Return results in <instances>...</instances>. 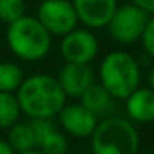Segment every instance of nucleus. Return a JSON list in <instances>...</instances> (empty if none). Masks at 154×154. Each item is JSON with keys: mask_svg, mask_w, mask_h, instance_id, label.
Wrapping results in <instances>:
<instances>
[{"mask_svg": "<svg viewBox=\"0 0 154 154\" xmlns=\"http://www.w3.org/2000/svg\"><path fill=\"white\" fill-rule=\"evenodd\" d=\"M147 20H149V14H146L137 5L128 4L116 8L106 27L113 40L123 45H131L141 40Z\"/></svg>", "mask_w": 154, "mask_h": 154, "instance_id": "nucleus-5", "label": "nucleus"}, {"mask_svg": "<svg viewBox=\"0 0 154 154\" xmlns=\"http://www.w3.org/2000/svg\"><path fill=\"white\" fill-rule=\"evenodd\" d=\"M141 42H143L144 50L154 58V17H149V20H147V25H146V28H144Z\"/></svg>", "mask_w": 154, "mask_h": 154, "instance_id": "nucleus-18", "label": "nucleus"}, {"mask_svg": "<svg viewBox=\"0 0 154 154\" xmlns=\"http://www.w3.org/2000/svg\"><path fill=\"white\" fill-rule=\"evenodd\" d=\"M81 104L86 109H90L94 116H104V114L111 113L113 109V100L109 93L106 91V88L103 85L93 83L83 94H81Z\"/></svg>", "mask_w": 154, "mask_h": 154, "instance_id": "nucleus-13", "label": "nucleus"}, {"mask_svg": "<svg viewBox=\"0 0 154 154\" xmlns=\"http://www.w3.org/2000/svg\"><path fill=\"white\" fill-rule=\"evenodd\" d=\"M128 116L136 123H152L154 121V90L137 86L126 98Z\"/></svg>", "mask_w": 154, "mask_h": 154, "instance_id": "nucleus-12", "label": "nucleus"}, {"mask_svg": "<svg viewBox=\"0 0 154 154\" xmlns=\"http://www.w3.org/2000/svg\"><path fill=\"white\" fill-rule=\"evenodd\" d=\"M30 124L35 133L37 149L43 151L45 154H66L68 141L65 134L47 118H33Z\"/></svg>", "mask_w": 154, "mask_h": 154, "instance_id": "nucleus-11", "label": "nucleus"}, {"mask_svg": "<svg viewBox=\"0 0 154 154\" xmlns=\"http://www.w3.org/2000/svg\"><path fill=\"white\" fill-rule=\"evenodd\" d=\"M22 81H23V71L18 65L10 61L0 63V91L17 93Z\"/></svg>", "mask_w": 154, "mask_h": 154, "instance_id": "nucleus-16", "label": "nucleus"}, {"mask_svg": "<svg viewBox=\"0 0 154 154\" xmlns=\"http://www.w3.org/2000/svg\"><path fill=\"white\" fill-rule=\"evenodd\" d=\"M98 40L90 30H75L63 35L60 53L68 63H91L98 55Z\"/></svg>", "mask_w": 154, "mask_h": 154, "instance_id": "nucleus-7", "label": "nucleus"}, {"mask_svg": "<svg viewBox=\"0 0 154 154\" xmlns=\"http://www.w3.org/2000/svg\"><path fill=\"white\" fill-rule=\"evenodd\" d=\"M78 20L88 28H103L118 8V0H73Z\"/></svg>", "mask_w": 154, "mask_h": 154, "instance_id": "nucleus-9", "label": "nucleus"}, {"mask_svg": "<svg viewBox=\"0 0 154 154\" xmlns=\"http://www.w3.org/2000/svg\"><path fill=\"white\" fill-rule=\"evenodd\" d=\"M60 124L75 137H90L98 124V118L83 104H65L58 113Z\"/></svg>", "mask_w": 154, "mask_h": 154, "instance_id": "nucleus-8", "label": "nucleus"}, {"mask_svg": "<svg viewBox=\"0 0 154 154\" xmlns=\"http://www.w3.org/2000/svg\"><path fill=\"white\" fill-rule=\"evenodd\" d=\"M100 81L113 98L126 100L141 81L137 61L126 51H111L100 65Z\"/></svg>", "mask_w": 154, "mask_h": 154, "instance_id": "nucleus-3", "label": "nucleus"}, {"mask_svg": "<svg viewBox=\"0 0 154 154\" xmlns=\"http://www.w3.org/2000/svg\"><path fill=\"white\" fill-rule=\"evenodd\" d=\"M38 20L50 35L63 37L78 27V15L73 2L68 0H43L38 7Z\"/></svg>", "mask_w": 154, "mask_h": 154, "instance_id": "nucleus-6", "label": "nucleus"}, {"mask_svg": "<svg viewBox=\"0 0 154 154\" xmlns=\"http://www.w3.org/2000/svg\"><path fill=\"white\" fill-rule=\"evenodd\" d=\"M90 137L93 154H137L139 151L136 128L121 118H104Z\"/></svg>", "mask_w": 154, "mask_h": 154, "instance_id": "nucleus-4", "label": "nucleus"}, {"mask_svg": "<svg viewBox=\"0 0 154 154\" xmlns=\"http://www.w3.org/2000/svg\"><path fill=\"white\" fill-rule=\"evenodd\" d=\"M25 2L23 0H0V20L5 23L18 20L25 15Z\"/></svg>", "mask_w": 154, "mask_h": 154, "instance_id": "nucleus-17", "label": "nucleus"}, {"mask_svg": "<svg viewBox=\"0 0 154 154\" xmlns=\"http://www.w3.org/2000/svg\"><path fill=\"white\" fill-rule=\"evenodd\" d=\"M133 4L137 5L139 8H143L146 14L154 15V0H133Z\"/></svg>", "mask_w": 154, "mask_h": 154, "instance_id": "nucleus-19", "label": "nucleus"}, {"mask_svg": "<svg viewBox=\"0 0 154 154\" xmlns=\"http://www.w3.org/2000/svg\"><path fill=\"white\" fill-rule=\"evenodd\" d=\"M61 88L65 94L71 98H80L91 85L94 83V73L90 63H68L61 66L58 75Z\"/></svg>", "mask_w": 154, "mask_h": 154, "instance_id": "nucleus-10", "label": "nucleus"}, {"mask_svg": "<svg viewBox=\"0 0 154 154\" xmlns=\"http://www.w3.org/2000/svg\"><path fill=\"white\" fill-rule=\"evenodd\" d=\"M8 143L14 147L15 152H22V151H28L37 147V141H35V133L32 128L30 121L28 123H15L8 128Z\"/></svg>", "mask_w": 154, "mask_h": 154, "instance_id": "nucleus-14", "label": "nucleus"}, {"mask_svg": "<svg viewBox=\"0 0 154 154\" xmlns=\"http://www.w3.org/2000/svg\"><path fill=\"white\" fill-rule=\"evenodd\" d=\"M149 88L154 90V66L151 68V71H149Z\"/></svg>", "mask_w": 154, "mask_h": 154, "instance_id": "nucleus-22", "label": "nucleus"}, {"mask_svg": "<svg viewBox=\"0 0 154 154\" xmlns=\"http://www.w3.org/2000/svg\"><path fill=\"white\" fill-rule=\"evenodd\" d=\"M17 154H45L43 151L37 149V147H33V149H28V151H22V152H17Z\"/></svg>", "mask_w": 154, "mask_h": 154, "instance_id": "nucleus-21", "label": "nucleus"}, {"mask_svg": "<svg viewBox=\"0 0 154 154\" xmlns=\"http://www.w3.org/2000/svg\"><path fill=\"white\" fill-rule=\"evenodd\" d=\"M0 154H17V152L14 151V147L10 146L8 141L0 139Z\"/></svg>", "mask_w": 154, "mask_h": 154, "instance_id": "nucleus-20", "label": "nucleus"}, {"mask_svg": "<svg viewBox=\"0 0 154 154\" xmlns=\"http://www.w3.org/2000/svg\"><path fill=\"white\" fill-rule=\"evenodd\" d=\"M7 45L15 57L25 61L45 58L51 47V35L37 17H27L8 23Z\"/></svg>", "mask_w": 154, "mask_h": 154, "instance_id": "nucleus-2", "label": "nucleus"}, {"mask_svg": "<svg viewBox=\"0 0 154 154\" xmlns=\"http://www.w3.org/2000/svg\"><path fill=\"white\" fill-rule=\"evenodd\" d=\"M22 109L18 104L17 94L0 91V129H8L18 121Z\"/></svg>", "mask_w": 154, "mask_h": 154, "instance_id": "nucleus-15", "label": "nucleus"}, {"mask_svg": "<svg viewBox=\"0 0 154 154\" xmlns=\"http://www.w3.org/2000/svg\"><path fill=\"white\" fill-rule=\"evenodd\" d=\"M17 100L22 113L30 119H51L58 116L61 108L66 104V94L57 78L50 75H33L27 80L23 78L17 90Z\"/></svg>", "mask_w": 154, "mask_h": 154, "instance_id": "nucleus-1", "label": "nucleus"}]
</instances>
